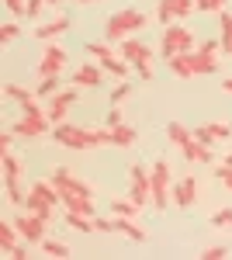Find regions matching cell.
I'll use <instances>...</instances> for the list:
<instances>
[{"instance_id":"cell-1","label":"cell","mask_w":232,"mask_h":260,"mask_svg":"<svg viewBox=\"0 0 232 260\" xmlns=\"http://www.w3.org/2000/svg\"><path fill=\"white\" fill-rule=\"evenodd\" d=\"M52 139L66 149H97V146H108V128H83V125L59 121L52 125Z\"/></svg>"},{"instance_id":"cell-2","label":"cell","mask_w":232,"mask_h":260,"mask_svg":"<svg viewBox=\"0 0 232 260\" xmlns=\"http://www.w3.org/2000/svg\"><path fill=\"white\" fill-rule=\"evenodd\" d=\"M146 24H149V18L142 11L125 7V11H115L111 18L104 21V35H108V42H121V39H128V35H136V31H142Z\"/></svg>"},{"instance_id":"cell-3","label":"cell","mask_w":232,"mask_h":260,"mask_svg":"<svg viewBox=\"0 0 232 260\" xmlns=\"http://www.w3.org/2000/svg\"><path fill=\"white\" fill-rule=\"evenodd\" d=\"M87 52H90V56L104 66V73H111L115 80H128V77L136 73V66L125 59L118 49H111L108 42H87Z\"/></svg>"},{"instance_id":"cell-4","label":"cell","mask_w":232,"mask_h":260,"mask_svg":"<svg viewBox=\"0 0 232 260\" xmlns=\"http://www.w3.org/2000/svg\"><path fill=\"white\" fill-rule=\"evenodd\" d=\"M159 45H163V49H159L163 59H170V56H177V52H194V49H197V45H194V31L184 28V24H167Z\"/></svg>"},{"instance_id":"cell-5","label":"cell","mask_w":232,"mask_h":260,"mask_svg":"<svg viewBox=\"0 0 232 260\" xmlns=\"http://www.w3.org/2000/svg\"><path fill=\"white\" fill-rule=\"evenodd\" d=\"M128 198L139 201V205H153V170L136 163L128 170Z\"/></svg>"},{"instance_id":"cell-6","label":"cell","mask_w":232,"mask_h":260,"mask_svg":"<svg viewBox=\"0 0 232 260\" xmlns=\"http://www.w3.org/2000/svg\"><path fill=\"white\" fill-rule=\"evenodd\" d=\"M153 208H167V201L174 198V187H170V163L167 160H156L153 167Z\"/></svg>"},{"instance_id":"cell-7","label":"cell","mask_w":232,"mask_h":260,"mask_svg":"<svg viewBox=\"0 0 232 260\" xmlns=\"http://www.w3.org/2000/svg\"><path fill=\"white\" fill-rule=\"evenodd\" d=\"M14 225H18V233H21V240H24V243H35V246H39V243L45 240V225H49V222L24 208L18 219H14Z\"/></svg>"},{"instance_id":"cell-8","label":"cell","mask_w":232,"mask_h":260,"mask_svg":"<svg viewBox=\"0 0 232 260\" xmlns=\"http://www.w3.org/2000/svg\"><path fill=\"white\" fill-rule=\"evenodd\" d=\"M11 128H14V136H21V139H39L45 132H52V121H49V115H24L21 111V118Z\"/></svg>"},{"instance_id":"cell-9","label":"cell","mask_w":232,"mask_h":260,"mask_svg":"<svg viewBox=\"0 0 232 260\" xmlns=\"http://www.w3.org/2000/svg\"><path fill=\"white\" fill-rule=\"evenodd\" d=\"M66 70V49L59 42H45L42 45V59H39V77H52Z\"/></svg>"},{"instance_id":"cell-10","label":"cell","mask_w":232,"mask_h":260,"mask_svg":"<svg viewBox=\"0 0 232 260\" xmlns=\"http://www.w3.org/2000/svg\"><path fill=\"white\" fill-rule=\"evenodd\" d=\"M118 52L125 56V59L132 62V66H142V62H153V49L146 45V42H139L136 35H128V39L118 42Z\"/></svg>"},{"instance_id":"cell-11","label":"cell","mask_w":232,"mask_h":260,"mask_svg":"<svg viewBox=\"0 0 232 260\" xmlns=\"http://www.w3.org/2000/svg\"><path fill=\"white\" fill-rule=\"evenodd\" d=\"M73 101H77V87H73V90H59V94H52V98H49V108H45L49 121H52V125L66 121L70 108H73Z\"/></svg>"},{"instance_id":"cell-12","label":"cell","mask_w":232,"mask_h":260,"mask_svg":"<svg viewBox=\"0 0 232 260\" xmlns=\"http://www.w3.org/2000/svg\"><path fill=\"white\" fill-rule=\"evenodd\" d=\"M232 136V125L229 121H205L194 128V139H201L205 146H215V142H225Z\"/></svg>"},{"instance_id":"cell-13","label":"cell","mask_w":232,"mask_h":260,"mask_svg":"<svg viewBox=\"0 0 232 260\" xmlns=\"http://www.w3.org/2000/svg\"><path fill=\"white\" fill-rule=\"evenodd\" d=\"M21 208H28V212H35V215H42L45 222H52L56 219V205L45 198V194H39V191H31L28 187V194H24V205Z\"/></svg>"},{"instance_id":"cell-14","label":"cell","mask_w":232,"mask_h":260,"mask_svg":"<svg viewBox=\"0 0 232 260\" xmlns=\"http://www.w3.org/2000/svg\"><path fill=\"white\" fill-rule=\"evenodd\" d=\"M101 80H104V66L101 62H83L73 73V87H101Z\"/></svg>"},{"instance_id":"cell-15","label":"cell","mask_w":232,"mask_h":260,"mask_svg":"<svg viewBox=\"0 0 232 260\" xmlns=\"http://www.w3.org/2000/svg\"><path fill=\"white\" fill-rule=\"evenodd\" d=\"M111 225H115V233L128 236L132 243H146V229H142L136 219H128V215H111Z\"/></svg>"},{"instance_id":"cell-16","label":"cell","mask_w":232,"mask_h":260,"mask_svg":"<svg viewBox=\"0 0 232 260\" xmlns=\"http://www.w3.org/2000/svg\"><path fill=\"white\" fill-rule=\"evenodd\" d=\"M174 201H177V208H191L194 201H197V180L194 177L177 180L174 184Z\"/></svg>"},{"instance_id":"cell-17","label":"cell","mask_w":232,"mask_h":260,"mask_svg":"<svg viewBox=\"0 0 232 260\" xmlns=\"http://www.w3.org/2000/svg\"><path fill=\"white\" fill-rule=\"evenodd\" d=\"M66 28H70V18H66V14H59L56 21H42L39 28H35V39H39V42H56Z\"/></svg>"},{"instance_id":"cell-18","label":"cell","mask_w":232,"mask_h":260,"mask_svg":"<svg viewBox=\"0 0 232 260\" xmlns=\"http://www.w3.org/2000/svg\"><path fill=\"white\" fill-rule=\"evenodd\" d=\"M167 66H170V73H174V77H180V80L197 77V73H194V52H177V56H170V59H167Z\"/></svg>"},{"instance_id":"cell-19","label":"cell","mask_w":232,"mask_h":260,"mask_svg":"<svg viewBox=\"0 0 232 260\" xmlns=\"http://www.w3.org/2000/svg\"><path fill=\"white\" fill-rule=\"evenodd\" d=\"M136 139H139V132L128 128L125 121H121V125H108V146H121V149H125V146H132Z\"/></svg>"},{"instance_id":"cell-20","label":"cell","mask_w":232,"mask_h":260,"mask_svg":"<svg viewBox=\"0 0 232 260\" xmlns=\"http://www.w3.org/2000/svg\"><path fill=\"white\" fill-rule=\"evenodd\" d=\"M180 153H184V160H191V163H212V146H205L201 139H191Z\"/></svg>"},{"instance_id":"cell-21","label":"cell","mask_w":232,"mask_h":260,"mask_svg":"<svg viewBox=\"0 0 232 260\" xmlns=\"http://www.w3.org/2000/svg\"><path fill=\"white\" fill-rule=\"evenodd\" d=\"M191 139H194V128L180 125V121H170V125H167V142H174L177 149H184Z\"/></svg>"},{"instance_id":"cell-22","label":"cell","mask_w":232,"mask_h":260,"mask_svg":"<svg viewBox=\"0 0 232 260\" xmlns=\"http://www.w3.org/2000/svg\"><path fill=\"white\" fill-rule=\"evenodd\" d=\"M18 243H21L18 225H14V222H0V250H4V253H11Z\"/></svg>"},{"instance_id":"cell-23","label":"cell","mask_w":232,"mask_h":260,"mask_svg":"<svg viewBox=\"0 0 232 260\" xmlns=\"http://www.w3.org/2000/svg\"><path fill=\"white\" fill-rule=\"evenodd\" d=\"M156 7H167L177 21H180V18H191L194 11H197V7H194V0H159Z\"/></svg>"},{"instance_id":"cell-24","label":"cell","mask_w":232,"mask_h":260,"mask_svg":"<svg viewBox=\"0 0 232 260\" xmlns=\"http://www.w3.org/2000/svg\"><path fill=\"white\" fill-rule=\"evenodd\" d=\"M194 73H197V77L218 73V56H208V52H197V49H194Z\"/></svg>"},{"instance_id":"cell-25","label":"cell","mask_w":232,"mask_h":260,"mask_svg":"<svg viewBox=\"0 0 232 260\" xmlns=\"http://www.w3.org/2000/svg\"><path fill=\"white\" fill-rule=\"evenodd\" d=\"M142 205L132 198H111V215H128V219H139Z\"/></svg>"},{"instance_id":"cell-26","label":"cell","mask_w":232,"mask_h":260,"mask_svg":"<svg viewBox=\"0 0 232 260\" xmlns=\"http://www.w3.org/2000/svg\"><path fill=\"white\" fill-rule=\"evenodd\" d=\"M0 167H4V177H11V180H21V174H24V163L14 153H0Z\"/></svg>"},{"instance_id":"cell-27","label":"cell","mask_w":232,"mask_h":260,"mask_svg":"<svg viewBox=\"0 0 232 260\" xmlns=\"http://www.w3.org/2000/svg\"><path fill=\"white\" fill-rule=\"evenodd\" d=\"M66 225L70 229H80V233H97V222L83 212H66Z\"/></svg>"},{"instance_id":"cell-28","label":"cell","mask_w":232,"mask_h":260,"mask_svg":"<svg viewBox=\"0 0 232 260\" xmlns=\"http://www.w3.org/2000/svg\"><path fill=\"white\" fill-rule=\"evenodd\" d=\"M59 77H62V73H52V77H39V87H35V94H39V98H52V94H59Z\"/></svg>"},{"instance_id":"cell-29","label":"cell","mask_w":232,"mask_h":260,"mask_svg":"<svg viewBox=\"0 0 232 260\" xmlns=\"http://www.w3.org/2000/svg\"><path fill=\"white\" fill-rule=\"evenodd\" d=\"M39 246H42V253H45V257H70V253H73L62 240H49V236H45Z\"/></svg>"},{"instance_id":"cell-30","label":"cell","mask_w":232,"mask_h":260,"mask_svg":"<svg viewBox=\"0 0 232 260\" xmlns=\"http://www.w3.org/2000/svg\"><path fill=\"white\" fill-rule=\"evenodd\" d=\"M4 198L11 201V205H24V191H21V180L4 177Z\"/></svg>"},{"instance_id":"cell-31","label":"cell","mask_w":232,"mask_h":260,"mask_svg":"<svg viewBox=\"0 0 232 260\" xmlns=\"http://www.w3.org/2000/svg\"><path fill=\"white\" fill-rule=\"evenodd\" d=\"M218 28H222V52H232V14H218Z\"/></svg>"},{"instance_id":"cell-32","label":"cell","mask_w":232,"mask_h":260,"mask_svg":"<svg viewBox=\"0 0 232 260\" xmlns=\"http://www.w3.org/2000/svg\"><path fill=\"white\" fill-rule=\"evenodd\" d=\"M21 35L18 21H7V24H0V45H11V42Z\"/></svg>"},{"instance_id":"cell-33","label":"cell","mask_w":232,"mask_h":260,"mask_svg":"<svg viewBox=\"0 0 232 260\" xmlns=\"http://www.w3.org/2000/svg\"><path fill=\"white\" fill-rule=\"evenodd\" d=\"M4 7H7L11 18H24L28 14V0H4Z\"/></svg>"},{"instance_id":"cell-34","label":"cell","mask_w":232,"mask_h":260,"mask_svg":"<svg viewBox=\"0 0 232 260\" xmlns=\"http://www.w3.org/2000/svg\"><path fill=\"white\" fill-rule=\"evenodd\" d=\"M128 94H132V83H128V80H118V87L111 90V98H108V101H111V104H121Z\"/></svg>"},{"instance_id":"cell-35","label":"cell","mask_w":232,"mask_h":260,"mask_svg":"<svg viewBox=\"0 0 232 260\" xmlns=\"http://www.w3.org/2000/svg\"><path fill=\"white\" fill-rule=\"evenodd\" d=\"M212 225H222V229H232V208H218L212 215Z\"/></svg>"},{"instance_id":"cell-36","label":"cell","mask_w":232,"mask_h":260,"mask_svg":"<svg viewBox=\"0 0 232 260\" xmlns=\"http://www.w3.org/2000/svg\"><path fill=\"white\" fill-rule=\"evenodd\" d=\"M197 52H208V56H218V52H222V39H205V42H197Z\"/></svg>"},{"instance_id":"cell-37","label":"cell","mask_w":232,"mask_h":260,"mask_svg":"<svg viewBox=\"0 0 232 260\" xmlns=\"http://www.w3.org/2000/svg\"><path fill=\"white\" fill-rule=\"evenodd\" d=\"M201 257L205 260H222V257H229V246H205Z\"/></svg>"},{"instance_id":"cell-38","label":"cell","mask_w":232,"mask_h":260,"mask_svg":"<svg viewBox=\"0 0 232 260\" xmlns=\"http://www.w3.org/2000/svg\"><path fill=\"white\" fill-rule=\"evenodd\" d=\"M215 177H218L232 191V167H229V163H218V167H215Z\"/></svg>"},{"instance_id":"cell-39","label":"cell","mask_w":232,"mask_h":260,"mask_svg":"<svg viewBox=\"0 0 232 260\" xmlns=\"http://www.w3.org/2000/svg\"><path fill=\"white\" fill-rule=\"evenodd\" d=\"M225 11H229V0H208V14L218 18V14H225Z\"/></svg>"},{"instance_id":"cell-40","label":"cell","mask_w":232,"mask_h":260,"mask_svg":"<svg viewBox=\"0 0 232 260\" xmlns=\"http://www.w3.org/2000/svg\"><path fill=\"white\" fill-rule=\"evenodd\" d=\"M104 121H108V125H121V121H125V118H121V104H111V108H108V118H104Z\"/></svg>"},{"instance_id":"cell-41","label":"cell","mask_w":232,"mask_h":260,"mask_svg":"<svg viewBox=\"0 0 232 260\" xmlns=\"http://www.w3.org/2000/svg\"><path fill=\"white\" fill-rule=\"evenodd\" d=\"M136 77H139V80H146V83H149V80L156 77V73H153V62H142V66H136Z\"/></svg>"},{"instance_id":"cell-42","label":"cell","mask_w":232,"mask_h":260,"mask_svg":"<svg viewBox=\"0 0 232 260\" xmlns=\"http://www.w3.org/2000/svg\"><path fill=\"white\" fill-rule=\"evenodd\" d=\"M45 4H49V0H28V18H42Z\"/></svg>"},{"instance_id":"cell-43","label":"cell","mask_w":232,"mask_h":260,"mask_svg":"<svg viewBox=\"0 0 232 260\" xmlns=\"http://www.w3.org/2000/svg\"><path fill=\"white\" fill-rule=\"evenodd\" d=\"M11 146H14V128H7L0 136V153H11Z\"/></svg>"},{"instance_id":"cell-44","label":"cell","mask_w":232,"mask_h":260,"mask_svg":"<svg viewBox=\"0 0 232 260\" xmlns=\"http://www.w3.org/2000/svg\"><path fill=\"white\" fill-rule=\"evenodd\" d=\"M28 246H31V243H18V246H14V250H11L7 257H14V260H28Z\"/></svg>"},{"instance_id":"cell-45","label":"cell","mask_w":232,"mask_h":260,"mask_svg":"<svg viewBox=\"0 0 232 260\" xmlns=\"http://www.w3.org/2000/svg\"><path fill=\"white\" fill-rule=\"evenodd\" d=\"M97 233H115V225H111V219H104V215H97Z\"/></svg>"},{"instance_id":"cell-46","label":"cell","mask_w":232,"mask_h":260,"mask_svg":"<svg viewBox=\"0 0 232 260\" xmlns=\"http://www.w3.org/2000/svg\"><path fill=\"white\" fill-rule=\"evenodd\" d=\"M194 7H197V11H205V14H208V0H194Z\"/></svg>"},{"instance_id":"cell-47","label":"cell","mask_w":232,"mask_h":260,"mask_svg":"<svg viewBox=\"0 0 232 260\" xmlns=\"http://www.w3.org/2000/svg\"><path fill=\"white\" fill-rule=\"evenodd\" d=\"M222 90H225V94H232V77H229V80H222Z\"/></svg>"},{"instance_id":"cell-48","label":"cell","mask_w":232,"mask_h":260,"mask_svg":"<svg viewBox=\"0 0 232 260\" xmlns=\"http://www.w3.org/2000/svg\"><path fill=\"white\" fill-rule=\"evenodd\" d=\"M222 163H229V167H232V153H229V156H225V160H222Z\"/></svg>"},{"instance_id":"cell-49","label":"cell","mask_w":232,"mask_h":260,"mask_svg":"<svg viewBox=\"0 0 232 260\" xmlns=\"http://www.w3.org/2000/svg\"><path fill=\"white\" fill-rule=\"evenodd\" d=\"M80 4H97V0H80Z\"/></svg>"},{"instance_id":"cell-50","label":"cell","mask_w":232,"mask_h":260,"mask_svg":"<svg viewBox=\"0 0 232 260\" xmlns=\"http://www.w3.org/2000/svg\"><path fill=\"white\" fill-rule=\"evenodd\" d=\"M49 4H59V0H49Z\"/></svg>"}]
</instances>
